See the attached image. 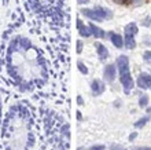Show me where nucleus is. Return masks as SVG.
<instances>
[{"label": "nucleus", "instance_id": "7ed1b4c3", "mask_svg": "<svg viewBox=\"0 0 151 150\" xmlns=\"http://www.w3.org/2000/svg\"><path fill=\"white\" fill-rule=\"evenodd\" d=\"M117 65H118V70H119V79H121V84L125 88V92L129 94V91L133 88L135 83L132 80L131 72H129V59L127 55H121L117 59Z\"/></svg>", "mask_w": 151, "mask_h": 150}, {"label": "nucleus", "instance_id": "20e7f679", "mask_svg": "<svg viewBox=\"0 0 151 150\" xmlns=\"http://www.w3.org/2000/svg\"><path fill=\"white\" fill-rule=\"evenodd\" d=\"M137 86L143 90H147L151 88V76L147 73H142L139 75V79H137Z\"/></svg>", "mask_w": 151, "mask_h": 150}, {"label": "nucleus", "instance_id": "0eeeda50", "mask_svg": "<svg viewBox=\"0 0 151 150\" xmlns=\"http://www.w3.org/2000/svg\"><path fill=\"white\" fill-rule=\"evenodd\" d=\"M83 14L88 17V18H91V20H95V21H102L103 18L98 14L96 11H92V10H83Z\"/></svg>", "mask_w": 151, "mask_h": 150}, {"label": "nucleus", "instance_id": "dca6fc26", "mask_svg": "<svg viewBox=\"0 0 151 150\" xmlns=\"http://www.w3.org/2000/svg\"><path fill=\"white\" fill-rule=\"evenodd\" d=\"M92 88H93V91H96V94H99L100 91L103 90V87H102V86L98 83V80H95V83L92 84Z\"/></svg>", "mask_w": 151, "mask_h": 150}, {"label": "nucleus", "instance_id": "aec40b11", "mask_svg": "<svg viewBox=\"0 0 151 150\" xmlns=\"http://www.w3.org/2000/svg\"><path fill=\"white\" fill-rule=\"evenodd\" d=\"M78 66H80V69H81V72H83V73H87V67L84 66V65H83L81 62L78 63Z\"/></svg>", "mask_w": 151, "mask_h": 150}, {"label": "nucleus", "instance_id": "a211bd4d", "mask_svg": "<svg viewBox=\"0 0 151 150\" xmlns=\"http://www.w3.org/2000/svg\"><path fill=\"white\" fill-rule=\"evenodd\" d=\"M1 121H3V106H1V101H0V127H1Z\"/></svg>", "mask_w": 151, "mask_h": 150}, {"label": "nucleus", "instance_id": "f8f14e48", "mask_svg": "<svg viewBox=\"0 0 151 150\" xmlns=\"http://www.w3.org/2000/svg\"><path fill=\"white\" fill-rule=\"evenodd\" d=\"M95 11L98 12V14H99V15H102V18H103V17H106V18H110V17H111V12L109 11V10H106V8H102V7H96L95 8Z\"/></svg>", "mask_w": 151, "mask_h": 150}, {"label": "nucleus", "instance_id": "39448f33", "mask_svg": "<svg viewBox=\"0 0 151 150\" xmlns=\"http://www.w3.org/2000/svg\"><path fill=\"white\" fill-rule=\"evenodd\" d=\"M109 36H110V40L113 41V44H114L117 48H121L124 46V40H122V36L117 35V33H114V32H110L109 33Z\"/></svg>", "mask_w": 151, "mask_h": 150}, {"label": "nucleus", "instance_id": "6e6552de", "mask_svg": "<svg viewBox=\"0 0 151 150\" xmlns=\"http://www.w3.org/2000/svg\"><path fill=\"white\" fill-rule=\"evenodd\" d=\"M125 47L132 50V48L136 47V41H135V37L133 35H127L125 36Z\"/></svg>", "mask_w": 151, "mask_h": 150}, {"label": "nucleus", "instance_id": "4468645a", "mask_svg": "<svg viewBox=\"0 0 151 150\" xmlns=\"http://www.w3.org/2000/svg\"><path fill=\"white\" fill-rule=\"evenodd\" d=\"M89 28H91L92 33H93L96 37H103V36H104V32L100 30V29L98 28V26H95V25H89Z\"/></svg>", "mask_w": 151, "mask_h": 150}, {"label": "nucleus", "instance_id": "1a4fd4ad", "mask_svg": "<svg viewBox=\"0 0 151 150\" xmlns=\"http://www.w3.org/2000/svg\"><path fill=\"white\" fill-rule=\"evenodd\" d=\"M137 30H139V29H137L135 22H131V24H128L127 26H125V33H127V35H136Z\"/></svg>", "mask_w": 151, "mask_h": 150}, {"label": "nucleus", "instance_id": "9b49d317", "mask_svg": "<svg viewBox=\"0 0 151 150\" xmlns=\"http://www.w3.org/2000/svg\"><path fill=\"white\" fill-rule=\"evenodd\" d=\"M148 121H150V116H144L143 119H140L139 121H136L133 127H135V128H142V127H144Z\"/></svg>", "mask_w": 151, "mask_h": 150}, {"label": "nucleus", "instance_id": "423d86ee", "mask_svg": "<svg viewBox=\"0 0 151 150\" xmlns=\"http://www.w3.org/2000/svg\"><path fill=\"white\" fill-rule=\"evenodd\" d=\"M104 76H106V79H107L109 81H113L115 77V67L113 66V65L107 66L106 67V72H104Z\"/></svg>", "mask_w": 151, "mask_h": 150}, {"label": "nucleus", "instance_id": "6ab92c4d", "mask_svg": "<svg viewBox=\"0 0 151 150\" xmlns=\"http://www.w3.org/2000/svg\"><path fill=\"white\" fill-rule=\"evenodd\" d=\"M111 150H127L124 146H118V145H113L111 146Z\"/></svg>", "mask_w": 151, "mask_h": 150}, {"label": "nucleus", "instance_id": "ddd939ff", "mask_svg": "<svg viewBox=\"0 0 151 150\" xmlns=\"http://www.w3.org/2000/svg\"><path fill=\"white\" fill-rule=\"evenodd\" d=\"M78 30H80V33H81L83 36H85V37H88V36L91 35L89 29H88L87 26H84V25L81 24V21H78Z\"/></svg>", "mask_w": 151, "mask_h": 150}, {"label": "nucleus", "instance_id": "4be33fe9", "mask_svg": "<svg viewBox=\"0 0 151 150\" xmlns=\"http://www.w3.org/2000/svg\"><path fill=\"white\" fill-rule=\"evenodd\" d=\"M133 150H151V147H135Z\"/></svg>", "mask_w": 151, "mask_h": 150}, {"label": "nucleus", "instance_id": "9d476101", "mask_svg": "<svg viewBox=\"0 0 151 150\" xmlns=\"http://www.w3.org/2000/svg\"><path fill=\"white\" fill-rule=\"evenodd\" d=\"M96 48H98V52H99V55H100V58H102V59H104V58L109 55V51L106 50V47H104V46H102V44L98 43V44H96Z\"/></svg>", "mask_w": 151, "mask_h": 150}, {"label": "nucleus", "instance_id": "b1692460", "mask_svg": "<svg viewBox=\"0 0 151 150\" xmlns=\"http://www.w3.org/2000/svg\"><path fill=\"white\" fill-rule=\"evenodd\" d=\"M147 113H151V107H147Z\"/></svg>", "mask_w": 151, "mask_h": 150}, {"label": "nucleus", "instance_id": "5701e85b", "mask_svg": "<svg viewBox=\"0 0 151 150\" xmlns=\"http://www.w3.org/2000/svg\"><path fill=\"white\" fill-rule=\"evenodd\" d=\"M78 3L80 4H85V3H88V0H78Z\"/></svg>", "mask_w": 151, "mask_h": 150}, {"label": "nucleus", "instance_id": "f03ea898", "mask_svg": "<svg viewBox=\"0 0 151 150\" xmlns=\"http://www.w3.org/2000/svg\"><path fill=\"white\" fill-rule=\"evenodd\" d=\"M0 136L4 150H32L35 146L32 112L25 103H12L3 116Z\"/></svg>", "mask_w": 151, "mask_h": 150}, {"label": "nucleus", "instance_id": "412c9836", "mask_svg": "<svg viewBox=\"0 0 151 150\" xmlns=\"http://www.w3.org/2000/svg\"><path fill=\"white\" fill-rule=\"evenodd\" d=\"M136 136H137V134H136V132H132V134L129 135V141H135Z\"/></svg>", "mask_w": 151, "mask_h": 150}, {"label": "nucleus", "instance_id": "f257e3e1", "mask_svg": "<svg viewBox=\"0 0 151 150\" xmlns=\"http://www.w3.org/2000/svg\"><path fill=\"white\" fill-rule=\"evenodd\" d=\"M6 72L11 83L22 92L41 87L47 80V67L37 48L26 37H15L7 50Z\"/></svg>", "mask_w": 151, "mask_h": 150}, {"label": "nucleus", "instance_id": "f3484780", "mask_svg": "<svg viewBox=\"0 0 151 150\" xmlns=\"http://www.w3.org/2000/svg\"><path fill=\"white\" fill-rule=\"evenodd\" d=\"M143 59L147 63H151V51H146L143 54Z\"/></svg>", "mask_w": 151, "mask_h": 150}, {"label": "nucleus", "instance_id": "2eb2a0df", "mask_svg": "<svg viewBox=\"0 0 151 150\" xmlns=\"http://www.w3.org/2000/svg\"><path fill=\"white\" fill-rule=\"evenodd\" d=\"M139 105H140V107H146L148 105V95L147 94H144V95H142V96H140Z\"/></svg>", "mask_w": 151, "mask_h": 150}]
</instances>
